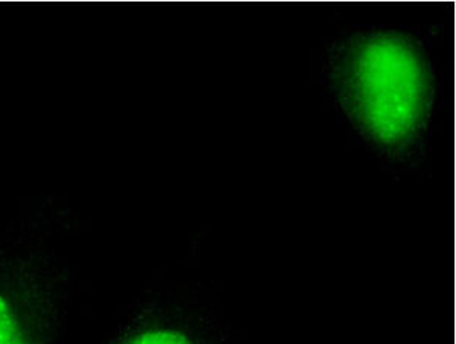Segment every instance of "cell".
Listing matches in <instances>:
<instances>
[{"label": "cell", "instance_id": "cell-1", "mask_svg": "<svg viewBox=\"0 0 456 344\" xmlns=\"http://www.w3.org/2000/svg\"><path fill=\"white\" fill-rule=\"evenodd\" d=\"M359 101L374 136L395 142L414 128L425 94L420 63L412 51L395 40L365 46L356 66Z\"/></svg>", "mask_w": 456, "mask_h": 344}, {"label": "cell", "instance_id": "cell-2", "mask_svg": "<svg viewBox=\"0 0 456 344\" xmlns=\"http://www.w3.org/2000/svg\"><path fill=\"white\" fill-rule=\"evenodd\" d=\"M0 344H27L10 305L0 296Z\"/></svg>", "mask_w": 456, "mask_h": 344}, {"label": "cell", "instance_id": "cell-3", "mask_svg": "<svg viewBox=\"0 0 456 344\" xmlns=\"http://www.w3.org/2000/svg\"><path fill=\"white\" fill-rule=\"evenodd\" d=\"M128 344H192L184 335L171 331H151L135 337Z\"/></svg>", "mask_w": 456, "mask_h": 344}]
</instances>
